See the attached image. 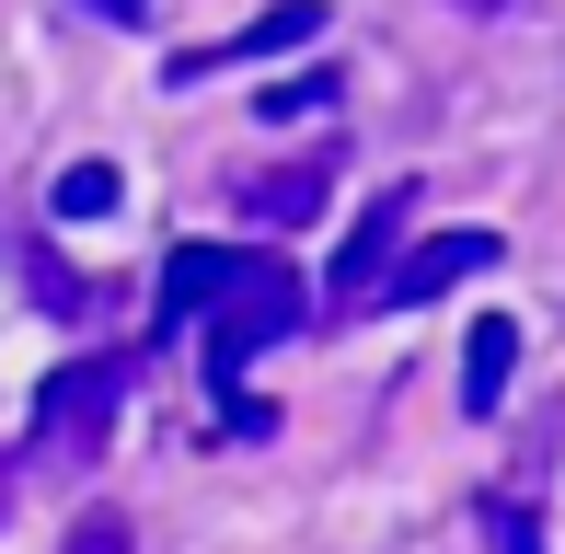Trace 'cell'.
Instances as JSON below:
<instances>
[{"mask_svg":"<svg viewBox=\"0 0 565 554\" xmlns=\"http://www.w3.org/2000/svg\"><path fill=\"white\" fill-rule=\"evenodd\" d=\"M300 323H312V289H300L277 255H243V266H231V289L209 300V335H196V370H209V393H220L231 427H266V405H243V370L266 359L277 335H300Z\"/></svg>","mask_w":565,"mask_h":554,"instance_id":"6da1fadb","label":"cell"},{"mask_svg":"<svg viewBox=\"0 0 565 554\" xmlns=\"http://www.w3.org/2000/svg\"><path fill=\"white\" fill-rule=\"evenodd\" d=\"M127 382H139V359H70V370H46V382H35V416H23V462L93 473L105 439H116V416H127Z\"/></svg>","mask_w":565,"mask_h":554,"instance_id":"7a4b0ae2","label":"cell"},{"mask_svg":"<svg viewBox=\"0 0 565 554\" xmlns=\"http://www.w3.org/2000/svg\"><path fill=\"white\" fill-rule=\"evenodd\" d=\"M404 243H416V185H381L370 220L347 232V255L323 266V312H347V323L381 312V289H393V255H404Z\"/></svg>","mask_w":565,"mask_h":554,"instance_id":"3957f363","label":"cell"},{"mask_svg":"<svg viewBox=\"0 0 565 554\" xmlns=\"http://www.w3.org/2000/svg\"><path fill=\"white\" fill-rule=\"evenodd\" d=\"M300 35H323V0H277V12L231 23L220 46H185V58H173L162 82H209V70H243V58H277V46H300Z\"/></svg>","mask_w":565,"mask_h":554,"instance_id":"277c9868","label":"cell"},{"mask_svg":"<svg viewBox=\"0 0 565 554\" xmlns=\"http://www.w3.org/2000/svg\"><path fill=\"white\" fill-rule=\"evenodd\" d=\"M497 266V232H439V243H404L393 255V289L381 300H450L461 277H484Z\"/></svg>","mask_w":565,"mask_h":554,"instance_id":"5b68a950","label":"cell"},{"mask_svg":"<svg viewBox=\"0 0 565 554\" xmlns=\"http://www.w3.org/2000/svg\"><path fill=\"white\" fill-rule=\"evenodd\" d=\"M323 196H335V162L312 150V162L254 173V185H243V220H254V232H300V220H323Z\"/></svg>","mask_w":565,"mask_h":554,"instance_id":"8992f818","label":"cell"},{"mask_svg":"<svg viewBox=\"0 0 565 554\" xmlns=\"http://www.w3.org/2000/svg\"><path fill=\"white\" fill-rule=\"evenodd\" d=\"M231 266H243L231 243H173V255H162V323H196L231 289Z\"/></svg>","mask_w":565,"mask_h":554,"instance_id":"52a82bcc","label":"cell"},{"mask_svg":"<svg viewBox=\"0 0 565 554\" xmlns=\"http://www.w3.org/2000/svg\"><path fill=\"white\" fill-rule=\"evenodd\" d=\"M508 370H520V323L484 312V323H473V347H461V405L497 416V405H508Z\"/></svg>","mask_w":565,"mask_h":554,"instance_id":"ba28073f","label":"cell"},{"mask_svg":"<svg viewBox=\"0 0 565 554\" xmlns=\"http://www.w3.org/2000/svg\"><path fill=\"white\" fill-rule=\"evenodd\" d=\"M116 196H127L116 162H70L58 185H46V209H58V220H116Z\"/></svg>","mask_w":565,"mask_h":554,"instance_id":"9c48e42d","label":"cell"},{"mask_svg":"<svg viewBox=\"0 0 565 554\" xmlns=\"http://www.w3.org/2000/svg\"><path fill=\"white\" fill-rule=\"evenodd\" d=\"M335 93H347L335 70H289V82H266V93H254V105H266L277 128H289V116H323V105H335Z\"/></svg>","mask_w":565,"mask_h":554,"instance_id":"30bf717a","label":"cell"},{"mask_svg":"<svg viewBox=\"0 0 565 554\" xmlns=\"http://www.w3.org/2000/svg\"><path fill=\"white\" fill-rule=\"evenodd\" d=\"M58 554H139V532H127V509H82Z\"/></svg>","mask_w":565,"mask_h":554,"instance_id":"8fae6325","label":"cell"},{"mask_svg":"<svg viewBox=\"0 0 565 554\" xmlns=\"http://www.w3.org/2000/svg\"><path fill=\"white\" fill-rule=\"evenodd\" d=\"M35 300H46V312H93V289H82L58 255H35Z\"/></svg>","mask_w":565,"mask_h":554,"instance_id":"7c38bea8","label":"cell"},{"mask_svg":"<svg viewBox=\"0 0 565 554\" xmlns=\"http://www.w3.org/2000/svg\"><path fill=\"white\" fill-rule=\"evenodd\" d=\"M497 554H543V532H531V509H508V520H497Z\"/></svg>","mask_w":565,"mask_h":554,"instance_id":"4fadbf2b","label":"cell"},{"mask_svg":"<svg viewBox=\"0 0 565 554\" xmlns=\"http://www.w3.org/2000/svg\"><path fill=\"white\" fill-rule=\"evenodd\" d=\"M82 12H105V23H150V0H82Z\"/></svg>","mask_w":565,"mask_h":554,"instance_id":"5bb4252c","label":"cell"},{"mask_svg":"<svg viewBox=\"0 0 565 554\" xmlns=\"http://www.w3.org/2000/svg\"><path fill=\"white\" fill-rule=\"evenodd\" d=\"M461 12H520V0H461Z\"/></svg>","mask_w":565,"mask_h":554,"instance_id":"9a60e30c","label":"cell"}]
</instances>
